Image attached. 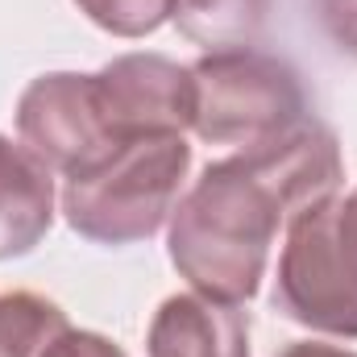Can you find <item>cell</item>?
Listing matches in <instances>:
<instances>
[{"label": "cell", "mask_w": 357, "mask_h": 357, "mask_svg": "<svg viewBox=\"0 0 357 357\" xmlns=\"http://www.w3.org/2000/svg\"><path fill=\"white\" fill-rule=\"evenodd\" d=\"M274 303L312 333L357 341V191H337L287 225Z\"/></svg>", "instance_id": "3"}, {"label": "cell", "mask_w": 357, "mask_h": 357, "mask_svg": "<svg viewBox=\"0 0 357 357\" xmlns=\"http://www.w3.org/2000/svg\"><path fill=\"white\" fill-rule=\"evenodd\" d=\"M91 25L112 38H146L175 17V0H75Z\"/></svg>", "instance_id": "11"}, {"label": "cell", "mask_w": 357, "mask_h": 357, "mask_svg": "<svg viewBox=\"0 0 357 357\" xmlns=\"http://www.w3.org/2000/svg\"><path fill=\"white\" fill-rule=\"evenodd\" d=\"M341 178L337 133L316 116L274 142L208 162L171 212V266L199 295L229 303L254 299L278 229L303 208L337 195Z\"/></svg>", "instance_id": "1"}, {"label": "cell", "mask_w": 357, "mask_h": 357, "mask_svg": "<svg viewBox=\"0 0 357 357\" xmlns=\"http://www.w3.org/2000/svg\"><path fill=\"white\" fill-rule=\"evenodd\" d=\"M54 171L0 133V262L33 254L54 225Z\"/></svg>", "instance_id": "8"}, {"label": "cell", "mask_w": 357, "mask_h": 357, "mask_svg": "<svg viewBox=\"0 0 357 357\" xmlns=\"http://www.w3.org/2000/svg\"><path fill=\"white\" fill-rule=\"evenodd\" d=\"M17 137L63 178L88 171L116 146H125V137H116V129L104 116L96 75H79V71L38 75L21 91Z\"/></svg>", "instance_id": "5"}, {"label": "cell", "mask_w": 357, "mask_h": 357, "mask_svg": "<svg viewBox=\"0 0 357 357\" xmlns=\"http://www.w3.org/2000/svg\"><path fill=\"white\" fill-rule=\"evenodd\" d=\"M270 0H175L178 33L204 50L254 46L266 29Z\"/></svg>", "instance_id": "9"}, {"label": "cell", "mask_w": 357, "mask_h": 357, "mask_svg": "<svg viewBox=\"0 0 357 357\" xmlns=\"http://www.w3.org/2000/svg\"><path fill=\"white\" fill-rule=\"evenodd\" d=\"M195 137L212 146L250 150L307 121V96L291 63L254 46L208 50L191 63Z\"/></svg>", "instance_id": "4"}, {"label": "cell", "mask_w": 357, "mask_h": 357, "mask_svg": "<svg viewBox=\"0 0 357 357\" xmlns=\"http://www.w3.org/2000/svg\"><path fill=\"white\" fill-rule=\"evenodd\" d=\"M191 171V146L183 133L133 137L108 158L63 183L67 225L96 245L150 241L178 208Z\"/></svg>", "instance_id": "2"}, {"label": "cell", "mask_w": 357, "mask_h": 357, "mask_svg": "<svg viewBox=\"0 0 357 357\" xmlns=\"http://www.w3.org/2000/svg\"><path fill=\"white\" fill-rule=\"evenodd\" d=\"M96 88L116 137L187 133L195 121V79L167 54H121L96 71Z\"/></svg>", "instance_id": "6"}, {"label": "cell", "mask_w": 357, "mask_h": 357, "mask_svg": "<svg viewBox=\"0 0 357 357\" xmlns=\"http://www.w3.org/2000/svg\"><path fill=\"white\" fill-rule=\"evenodd\" d=\"M46 357H129L112 337H104V333H91V328H67L54 345H50V354Z\"/></svg>", "instance_id": "13"}, {"label": "cell", "mask_w": 357, "mask_h": 357, "mask_svg": "<svg viewBox=\"0 0 357 357\" xmlns=\"http://www.w3.org/2000/svg\"><path fill=\"white\" fill-rule=\"evenodd\" d=\"M316 4H320V25L333 38V46L357 59V0H316Z\"/></svg>", "instance_id": "12"}, {"label": "cell", "mask_w": 357, "mask_h": 357, "mask_svg": "<svg viewBox=\"0 0 357 357\" xmlns=\"http://www.w3.org/2000/svg\"><path fill=\"white\" fill-rule=\"evenodd\" d=\"M71 328L67 312L38 291L0 295V357H46Z\"/></svg>", "instance_id": "10"}, {"label": "cell", "mask_w": 357, "mask_h": 357, "mask_svg": "<svg viewBox=\"0 0 357 357\" xmlns=\"http://www.w3.org/2000/svg\"><path fill=\"white\" fill-rule=\"evenodd\" d=\"M150 357H250V316L241 303L183 291L162 299L146 333Z\"/></svg>", "instance_id": "7"}, {"label": "cell", "mask_w": 357, "mask_h": 357, "mask_svg": "<svg viewBox=\"0 0 357 357\" xmlns=\"http://www.w3.org/2000/svg\"><path fill=\"white\" fill-rule=\"evenodd\" d=\"M278 357H357V354L354 349H341V345H324V341H295Z\"/></svg>", "instance_id": "14"}]
</instances>
